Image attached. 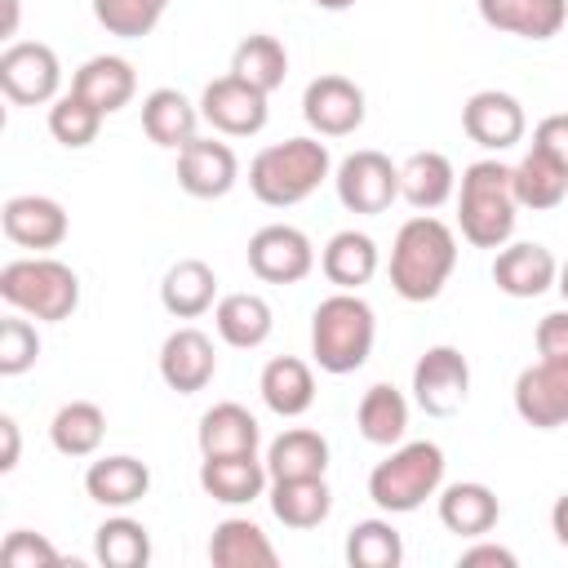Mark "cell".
<instances>
[{
	"label": "cell",
	"instance_id": "52a82bcc",
	"mask_svg": "<svg viewBox=\"0 0 568 568\" xmlns=\"http://www.w3.org/2000/svg\"><path fill=\"white\" fill-rule=\"evenodd\" d=\"M58 84H62V67H58V53L49 44L13 40L0 53V89L9 102H18V106L58 102Z\"/></svg>",
	"mask_w": 568,
	"mask_h": 568
},
{
	"label": "cell",
	"instance_id": "4dcf8cb0",
	"mask_svg": "<svg viewBox=\"0 0 568 568\" xmlns=\"http://www.w3.org/2000/svg\"><path fill=\"white\" fill-rule=\"evenodd\" d=\"M209 559L217 568H275L280 555L253 519H222L209 537Z\"/></svg>",
	"mask_w": 568,
	"mask_h": 568
},
{
	"label": "cell",
	"instance_id": "484cf974",
	"mask_svg": "<svg viewBox=\"0 0 568 568\" xmlns=\"http://www.w3.org/2000/svg\"><path fill=\"white\" fill-rule=\"evenodd\" d=\"M453 191H457V173H453V160L444 151H413L399 164V195L417 213H430V209L448 204Z\"/></svg>",
	"mask_w": 568,
	"mask_h": 568
},
{
	"label": "cell",
	"instance_id": "7a4b0ae2",
	"mask_svg": "<svg viewBox=\"0 0 568 568\" xmlns=\"http://www.w3.org/2000/svg\"><path fill=\"white\" fill-rule=\"evenodd\" d=\"M333 160L320 138H284L253 155L248 164V191L271 209H293L306 195L320 191Z\"/></svg>",
	"mask_w": 568,
	"mask_h": 568
},
{
	"label": "cell",
	"instance_id": "e575fe53",
	"mask_svg": "<svg viewBox=\"0 0 568 568\" xmlns=\"http://www.w3.org/2000/svg\"><path fill=\"white\" fill-rule=\"evenodd\" d=\"M102 435H106V413L98 404H89V399L62 404L53 413V422H49V439H53V448L62 457H93Z\"/></svg>",
	"mask_w": 568,
	"mask_h": 568
},
{
	"label": "cell",
	"instance_id": "30bf717a",
	"mask_svg": "<svg viewBox=\"0 0 568 568\" xmlns=\"http://www.w3.org/2000/svg\"><path fill=\"white\" fill-rule=\"evenodd\" d=\"M315 266V248L306 240V231L288 226V222H271L262 231H253L248 240V271L262 284H297L306 280Z\"/></svg>",
	"mask_w": 568,
	"mask_h": 568
},
{
	"label": "cell",
	"instance_id": "7c38bea8",
	"mask_svg": "<svg viewBox=\"0 0 568 568\" xmlns=\"http://www.w3.org/2000/svg\"><path fill=\"white\" fill-rule=\"evenodd\" d=\"M515 413L537 430L568 426V359L528 364L515 377Z\"/></svg>",
	"mask_w": 568,
	"mask_h": 568
},
{
	"label": "cell",
	"instance_id": "cb8c5ba5",
	"mask_svg": "<svg viewBox=\"0 0 568 568\" xmlns=\"http://www.w3.org/2000/svg\"><path fill=\"white\" fill-rule=\"evenodd\" d=\"M151 488V470L146 462L129 457V453H115V457H98L89 470H84V493L98 501V506H111V510H124L133 501H142Z\"/></svg>",
	"mask_w": 568,
	"mask_h": 568
},
{
	"label": "cell",
	"instance_id": "ab89813d",
	"mask_svg": "<svg viewBox=\"0 0 568 568\" xmlns=\"http://www.w3.org/2000/svg\"><path fill=\"white\" fill-rule=\"evenodd\" d=\"M169 0H93V18L106 36L120 40H142L155 31V22L164 18Z\"/></svg>",
	"mask_w": 568,
	"mask_h": 568
},
{
	"label": "cell",
	"instance_id": "2e32d148",
	"mask_svg": "<svg viewBox=\"0 0 568 568\" xmlns=\"http://www.w3.org/2000/svg\"><path fill=\"white\" fill-rule=\"evenodd\" d=\"M0 226L18 248L44 253V248H58L67 240L71 222H67V209L58 200H49V195H13L0 209Z\"/></svg>",
	"mask_w": 568,
	"mask_h": 568
},
{
	"label": "cell",
	"instance_id": "bcb514c9",
	"mask_svg": "<svg viewBox=\"0 0 568 568\" xmlns=\"http://www.w3.org/2000/svg\"><path fill=\"white\" fill-rule=\"evenodd\" d=\"M457 564H462V568H515L519 559H515V550H506V546H497V541H475L470 550H462Z\"/></svg>",
	"mask_w": 568,
	"mask_h": 568
},
{
	"label": "cell",
	"instance_id": "9c48e42d",
	"mask_svg": "<svg viewBox=\"0 0 568 568\" xmlns=\"http://www.w3.org/2000/svg\"><path fill=\"white\" fill-rule=\"evenodd\" d=\"M337 200L351 213H386L399 200V164H390L382 151H355L337 164Z\"/></svg>",
	"mask_w": 568,
	"mask_h": 568
},
{
	"label": "cell",
	"instance_id": "1f68e13d",
	"mask_svg": "<svg viewBox=\"0 0 568 568\" xmlns=\"http://www.w3.org/2000/svg\"><path fill=\"white\" fill-rule=\"evenodd\" d=\"M320 266H324L328 284L355 293L359 284H368V280L377 275V244H373V235H364V231H337V235L324 244Z\"/></svg>",
	"mask_w": 568,
	"mask_h": 568
},
{
	"label": "cell",
	"instance_id": "4fadbf2b",
	"mask_svg": "<svg viewBox=\"0 0 568 568\" xmlns=\"http://www.w3.org/2000/svg\"><path fill=\"white\" fill-rule=\"evenodd\" d=\"M364 89L346 75H315L302 93V115L320 138H346L364 124Z\"/></svg>",
	"mask_w": 568,
	"mask_h": 568
},
{
	"label": "cell",
	"instance_id": "ba28073f",
	"mask_svg": "<svg viewBox=\"0 0 568 568\" xmlns=\"http://www.w3.org/2000/svg\"><path fill=\"white\" fill-rule=\"evenodd\" d=\"M470 395V364L457 346H430L413 364V399L430 417H453Z\"/></svg>",
	"mask_w": 568,
	"mask_h": 568
},
{
	"label": "cell",
	"instance_id": "60d3db41",
	"mask_svg": "<svg viewBox=\"0 0 568 568\" xmlns=\"http://www.w3.org/2000/svg\"><path fill=\"white\" fill-rule=\"evenodd\" d=\"M98 129H102V111L93 102H84L80 93H62L49 106V133H53V142H62L71 151L89 146L98 138Z\"/></svg>",
	"mask_w": 568,
	"mask_h": 568
},
{
	"label": "cell",
	"instance_id": "d6986e66",
	"mask_svg": "<svg viewBox=\"0 0 568 568\" xmlns=\"http://www.w3.org/2000/svg\"><path fill=\"white\" fill-rule=\"evenodd\" d=\"M266 479L271 470L266 462H257V453H226L200 462V488L222 506H248L253 497H262Z\"/></svg>",
	"mask_w": 568,
	"mask_h": 568
},
{
	"label": "cell",
	"instance_id": "c3c4849f",
	"mask_svg": "<svg viewBox=\"0 0 568 568\" xmlns=\"http://www.w3.org/2000/svg\"><path fill=\"white\" fill-rule=\"evenodd\" d=\"M550 532H555V541L568 550V493L555 497V506H550Z\"/></svg>",
	"mask_w": 568,
	"mask_h": 568
},
{
	"label": "cell",
	"instance_id": "f6af8a7d",
	"mask_svg": "<svg viewBox=\"0 0 568 568\" xmlns=\"http://www.w3.org/2000/svg\"><path fill=\"white\" fill-rule=\"evenodd\" d=\"M537 355L541 359H568V311H550L537 324Z\"/></svg>",
	"mask_w": 568,
	"mask_h": 568
},
{
	"label": "cell",
	"instance_id": "7dc6e473",
	"mask_svg": "<svg viewBox=\"0 0 568 568\" xmlns=\"http://www.w3.org/2000/svg\"><path fill=\"white\" fill-rule=\"evenodd\" d=\"M0 439H4V453H0V470H13L18 466V453H22V435H18V422L4 413L0 417Z\"/></svg>",
	"mask_w": 568,
	"mask_h": 568
},
{
	"label": "cell",
	"instance_id": "8992f818",
	"mask_svg": "<svg viewBox=\"0 0 568 568\" xmlns=\"http://www.w3.org/2000/svg\"><path fill=\"white\" fill-rule=\"evenodd\" d=\"M439 484H444V448L430 439H413V444L390 448V457L373 466L368 497L386 515H408L426 497H435Z\"/></svg>",
	"mask_w": 568,
	"mask_h": 568
},
{
	"label": "cell",
	"instance_id": "277c9868",
	"mask_svg": "<svg viewBox=\"0 0 568 568\" xmlns=\"http://www.w3.org/2000/svg\"><path fill=\"white\" fill-rule=\"evenodd\" d=\"M515 182L510 169L497 160H475L462 173V195H457V226L462 240L475 248H501L515 235Z\"/></svg>",
	"mask_w": 568,
	"mask_h": 568
},
{
	"label": "cell",
	"instance_id": "5bb4252c",
	"mask_svg": "<svg viewBox=\"0 0 568 568\" xmlns=\"http://www.w3.org/2000/svg\"><path fill=\"white\" fill-rule=\"evenodd\" d=\"M240 178V160L226 142L213 138H191L178 151V186L195 200H222Z\"/></svg>",
	"mask_w": 568,
	"mask_h": 568
},
{
	"label": "cell",
	"instance_id": "74e56055",
	"mask_svg": "<svg viewBox=\"0 0 568 568\" xmlns=\"http://www.w3.org/2000/svg\"><path fill=\"white\" fill-rule=\"evenodd\" d=\"M93 555H98V564H106V568H146V564H151V537H146V528H142L138 519L115 515V519L98 524V532H93Z\"/></svg>",
	"mask_w": 568,
	"mask_h": 568
},
{
	"label": "cell",
	"instance_id": "f907efd6",
	"mask_svg": "<svg viewBox=\"0 0 568 568\" xmlns=\"http://www.w3.org/2000/svg\"><path fill=\"white\" fill-rule=\"evenodd\" d=\"M315 9H328V13H342V9H351L355 0H311Z\"/></svg>",
	"mask_w": 568,
	"mask_h": 568
},
{
	"label": "cell",
	"instance_id": "5b68a950",
	"mask_svg": "<svg viewBox=\"0 0 568 568\" xmlns=\"http://www.w3.org/2000/svg\"><path fill=\"white\" fill-rule=\"evenodd\" d=\"M0 297L27 320H71L80 306V275L58 257H18L0 271Z\"/></svg>",
	"mask_w": 568,
	"mask_h": 568
},
{
	"label": "cell",
	"instance_id": "f35d334b",
	"mask_svg": "<svg viewBox=\"0 0 568 568\" xmlns=\"http://www.w3.org/2000/svg\"><path fill=\"white\" fill-rule=\"evenodd\" d=\"M404 541L390 528V519H359L346 532V564L351 568H399Z\"/></svg>",
	"mask_w": 568,
	"mask_h": 568
},
{
	"label": "cell",
	"instance_id": "d590c367",
	"mask_svg": "<svg viewBox=\"0 0 568 568\" xmlns=\"http://www.w3.org/2000/svg\"><path fill=\"white\" fill-rule=\"evenodd\" d=\"M231 75L248 80V84L262 89V93H275V89L284 84V75H288V53H284V44H280L275 36H266V31L244 36V40L235 44V53H231Z\"/></svg>",
	"mask_w": 568,
	"mask_h": 568
},
{
	"label": "cell",
	"instance_id": "e0dca14e",
	"mask_svg": "<svg viewBox=\"0 0 568 568\" xmlns=\"http://www.w3.org/2000/svg\"><path fill=\"white\" fill-rule=\"evenodd\" d=\"M217 373V355H213V342L200 333V328H173L160 346V377L169 390L178 395H195L213 382Z\"/></svg>",
	"mask_w": 568,
	"mask_h": 568
},
{
	"label": "cell",
	"instance_id": "681fc988",
	"mask_svg": "<svg viewBox=\"0 0 568 568\" xmlns=\"http://www.w3.org/2000/svg\"><path fill=\"white\" fill-rule=\"evenodd\" d=\"M18 31V0H4V36Z\"/></svg>",
	"mask_w": 568,
	"mask_h": 568
},
{
	"label": "cell",
	"instance_id": "7402d4cb",
	"mask_svg": "<svg viewBox=\"0 0 568 568\" xmlns=\"http://www.w3.org/2000/svg\"><path fill=\"white\" fill-rule=\"evenodd\" d=\"M257 390H262V404L275 417H302L315 404V373L297 355H275V359H266V368L257 377Z\"/></svg>",
	"mask_w": 568,
	"mask_h": 568
},
{
	"label": "cell",
	"instance_id": "ac0fdd59",
	"mask_svg": "<svg viewBox=\"0 0 568 568\" xmlns=\"http://www.w3.org/2000/svg\"><path fill=\"white\" fill-rule=\"evenodd\" d=\"M559 280V262L546 244H501V253L493 257V284L506 297H541L550 284Z\"/></svg>",
	"mask_w": 568,
	"mask_h": 568
},
{
	"label": "cell",
	"instance_id": "d6a6232c",
	"mask_svg": "<svg viewBox=\"0 0 568 568\" xmlns=\"http://www.w3.org/2000/svg\"><path fill=\"white\" fill-rule=\"evenodd\" d=\"M266 470L271 479H306V475H324L328 470V439L320 430L293 426L284 435L271 439L266 448Z\"/></svg>",
	"mask_w": 568,
	"mask_h": 568
},
{
	"label": "cell",
	"instance_id": "44dd1931",
	"mask_svg": "<svg viewBox=\"0 0 568 568\" xmlns=\"http://www.w3.org/2000/svg\"><path fill=\"white\" fill-rule=\"evenodd\" d=\"M71 93H80L84 102H93L102 115L129 106V98L138 93V75H133V62L120 58V53H98L89 58L75 75H71Z\"/></svg>",
	"mask_w": 568,
	"mask_h": 568
},
{
	"label": "cell",
	"instance_id": "4316f807",
	"mask_svg": "<svg viewBox=\"0 0 568 568\" xmlns=\"http://www.w3.org/2000/svg\"><path fill=\"white\" fill-rule=\"evenodd\" d=\"M497 519H501V501L488 484L466 479L439 493V524L457 537H484L488 528H497Z\"/></svg>",
	"mask_w": 568,
	"mask_h": 568
},
{
	"label": "cell",
	"instance_id": "f1b7e54d",
	"mask_svg": "<svg viewBox=\"0 0 568 568\" xmlns=\"http://www.w3.org/2000/svg\"><path fill=\"white\" fill-rule=\"evenodd\" d=\"M213 297H217V275H213L209 262H200V257H182V262H173V266L164 271L160 302H164L169 315H178V320H195V315H204V311L213 306Z\"/></svg>",
	"mask_w": 568,
	"mask_h": 568
},
{
	"label": "cell",
	"instance_id": "9a60e30c",
	"mask_svg": "<svg viewBox=\"0 0 568 568\" xmlns=\"http://www.w3.org/2000/svg\"><path fill=\"white\" fill-rule=\"evenodd\" d=\"M462 129L484 151H506L524 138V106H519V98H510L501 89H479L462 106Z\"/></svg>",
	"mask_w": 568,
	"mask_h": 568
},
{
	"label": "cell",
	"instance_id": "8d00e7d4",
	"mask_svg": "<svg viewBox=\"0 0 568 568\" xmlns=\"http://www.w3.org/2000/svg\"><path fill=\"white\" fill-rule=\"evenodd\" d=\"M510 182H515V200L524 209H537V213L564 204V195H568V173L550 155H541L537 146L510 169Z\"/></svg>",
	"mask_w": 568,
	"mask_h": 568
},
{
	"label": "cell",
	"instance_id": "83f0119b",
	"mask_svg": "<svg viewBox=\"0 0 568 568\" xmlns=\"http://www.w3.org/2000/svg\"><path fill=\"white\" fill-rule=\"evenodd\" d=\"M333 510V493L324 484V475H306V479H271V515L284 528H320Z\"/></svg>",
	"mask_w": 568,
	"mask_h": 568
},
{
	"label": "cell",
	"instance_id": "ee69618b",
	"mask_svg": "<svg viewBox=\"0 0 568 568\" xmlns=\"http://www.w3.org/2000/svg\"><path fill=\"white\" fill-rule=\"evenodd\" d=\"M532 146L541 155H550L564 173H568V115H546L537 129H532Z\"/></svg>",
	"mask_w": 568,
	"mask_h": 568
},
{
	"label": "cell",
	"instance_id": "6da1fadb",
	"mask_svg": "<svg viewBox=\"0 0 568 568\" xmlns=\"http://www.w3.org/2000/svg\"><path fill=\"white\" fill-rule=\"evenodd\" d=\"M457 266V235L448 222L417 213L399 226L390 244V288L404 302H430L444 293L448 275Z\"/></svg>",
	"mask_w": 568,
	"mask_h": 568
},
{
	"label": "cell",
	"instance_id": "603a6c76",
	"mask_svg": "<svg viewBox=\"0 0 568 568\" xmlns=\"http://www.w3.org/2000/svg\"><path fill=\"white\" fill-rule=\"evenodd\" d=\"M195 444H200L204 457L257 453V444H262V426H257V417H253L244 404L226 399V404H213V408L200 417V426H195Z\"/></svg>",
	"mask_w": 568,
	"mask_h": 568
},
{
	"label": "cell",
	"instance_id": "836d02e7",
	"mask_svg": "<svg viewBox=\"0 0 568 568\" xmlns=\"http://www.w3.org/2000/svg\"><path fill=\"white\" fill-rule=\"evenodd\" d=\"M355 426H359V435H364L368 444L390 448V444H399L404 430H408V399H404L390 382H377V386L364 390V399H359V408H355Z\"/></svg>",
	"mask_w": 568,
	"mask_h": 568
},
{
	"label": "cell",
	"instance_id": "d4e9b609",
	"mask_svg": "<svg viewBox=\"0 0 568 568\" xmlns=\"http://www.w3.org/2000/svg\"><path fill=\"white\" fill-rule=\"evenodd\" d=\"M200 120H204L200 106H191V98L178 93V89H151L142 98V129L164 151H182L195 138V124Z\"/></svg>",
	"mask_w": 568,
	"mask_h": 568
},
{
	"label": "cell",
	"instance_id": "7bdbcfd3",
	"mask_svg": "<svg viewBox=\"0 0 568 568\" xmlns=\"http://www.w3.org/2000/svg\"><path fill=\"white\" fill-rule=\"evenodd\" d=\"M0 564L4 568H53V564H62V555L49 537H40L31 528H13L0 546Z\"/></svg>",
	"mask_w": 568,
	"mask_h": 568
},
{
	"label": "cell",
	"instance_id": "f546056e",
	"mask_svg": "<svg viewBox=\"0 0 568 568\" xmlns=\"http://www.w3.org/2000/svg\"><path fill=\"white\" fill-rule=\"evenodd\" d=\"M213 324H217V337H222L226 346H235V351L262 346V342L271 337V328H275L271 306H266V297H257V293H226V297H217Z\"/></svg>",
	"mask_w": 568,
	"mask_h": 568
},
{
	"label": "cell",
	"instance_id": "8fae6325",
	"mask_svg": "<svg viewBox=\"0 0 568 568\" xmlns=\"http://www.w3.org/2000/svg\"><path fill=\"white\" fill-rule=\"evenodd\" d=\"M266 98L271 93H262V89H253L248 80H240V75H217L209 89H204V98H200V115L217 129V133H226V138H253V133H262L266 129Z\"/></svg>",
	"mask_w": 568,
	"mask_h": 568
},
{
	"label": "cell",
	"instance_id": "ffe728a7",
	"mask_svg": "<svg viewBox=\"0 0 568 568\" xmlns=\"http://www.w3.org/2000/svg\"><path fill=\"white\" fill-rule=\"evenodd\" d=\"M475 4L493 31L524 40H550L568 18V0H475Z\"/></svg>",
	"mask_w": 568,
	"mask_h": 568
},
{
	"label": "cell",
	"instance_id": "816d5d0a",
	"mask_svg": "<svg viewBox=\"0 0 568 568\" xmlns=\"http://www.w3.org/2000/svg\"><path fill=\"white\" fill-rule=\"evenodd\" d=\"M555 288H559V293H564V302H568V262L559 266V280H555Z\"/></svg>",
	"mask_w": 568,
	"mask_h": 568
},
{
	"label": "cell",
	"instance_id": "3957f363",
	"mask_svg": "<svg viewBox=\"0 0 568 568\" xmlns=\"http://www.w3.org/2000/svg\"><path fill=\"white\" fill-rule=\"evenodd\" d=\"M373 337H377V320L359 293L337 288L311 315V355L333 377L364 368V359L373 355Z\"/></svg>",
	"mask_w": 568,
	"mask_h": 568
},
{
	"label": "cell",
	"instance_id": "b9f144b4",
	"mask_svg": "<svg viewBox=\"0 0 568 568\" xmlns=\"http://www.w3.org/2000/svg\"><path fill=\"white\" fill-rule=\"evenodd\" d=\"M36 355H40L36 324L9 315V320L0 324V373H4V377H18V373H27V368L36 364Z\"/></svg>",
	"mask_w": 568,
	"mask_h": 568
}]
</instances>
